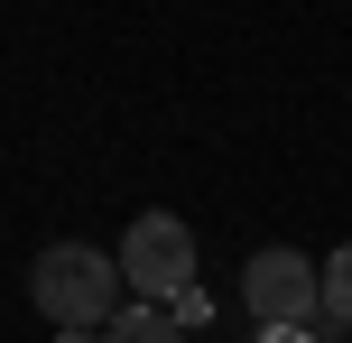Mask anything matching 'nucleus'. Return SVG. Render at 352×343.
Returning a JSON list of instances; mask_svg holds the SVG:
<instances>
[{"label": "nucleus", "instance_id": "2", "mask_svg": "<svg viewBox=\"0 0 352 343\" xmlns=\"http://www.w3.org/2000/svg\"><path fill=\"white\" fill-rule=\"evenodd\" d=\"M121 278L140 307H176V297H195V232L176 214H140L121 241Z\"/></svg>", "mask_w": 352, "mask_h": 343}, {"label": "nucleus", "instance_id": "1", "mask_svg": "<svg viewBox=\"0 0 352 343\" xmlns=\"http://www.w3.org/2000/svg\"><path fill=\"white\" fill-rule=\"evenodd\" d=\"M130 278H121V251H93V241H56L37 260V307H47L56 334H102L111 316L130 307Z\"/></svg>", "mask_w": 352, "mask_h": 343}, {"label": "nucleus", "instance_id": "4", "mask_svg": "<svg viewBox=\"0 0 352 343\" xmlns=\"http://www.w3.org/2000/svg\"><path fill=\"white\" fill-rule=\"evenodd\" d=\"M102 343H186V325H176L167 307H140V297H130V307L102 325Z\"/></svg>", "mask_w": 352, "mask_h": 343}, {"label": "nucleus", "instance_id": "6", "mask_svg": "<svg viewBox=\"0 0 352 343\" xmlns=\"http://www.w3.org/2000/svg\"><path fill=\"white\" fill-rule=\"evenodd\" d=\"M250 343H316V334H306V325H260Z\"/></svg>", "mask_w": 352, "mask_h": 343}, {"label": "nucleus", "instance_id": "5", "mask_svg": "<svg viewBox=\"0 0 352 343\" xmlns=\"http://www.w3.org/2000/svg\"><path fill=\"white\" fill-rule=\"evenodd\" d=\"M324 325H352V241L324 260Z\"/></svg>", "mask_w": 352, "mask_h": 343}, {"label": "nucleus", "instance_id": "3", "mask_svg": "<svg viewBox=\"0 0 352 343\" xmlns=\"http://www.w3.org/2000/svg\"><path fill=\"white\" fill-rule=\"evenodd\" d=\"M241 297H250L260 325H306V334H316V316H324V269L278 241V251H260V260L241 269Z\"/></svg>", "mask_w": 352, "mask_h": 343}, {"label": "nucleus", "instance_id": "7", "mask_svg": "<svg viewBox=\"0 0 352 343\" xmlns=\"http://www.w3.org/2000/svg\"><path fill=\"white\" fill-rule=\"evenodd\" d=\"M56 343H102V334H56Z\"/></svg>", "mask_w": 352, "mask_h": 343}]
</instances>
